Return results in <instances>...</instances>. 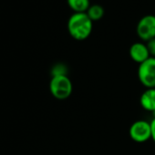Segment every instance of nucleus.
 <instances>
[{"mask_svg":"<svg viewBox=\"0 0 155 155\" xmlns=\"http://www.w3.org/2000/svg\"><path fill=\"white\" fill-rule=\"evenodd\" d=\"M136 32L138 37L144 40L149 41L155 38V16L147 15L141 18L137 25Z\"/></svg>","mask_w":155,"mask_h":155,"instance_id":"39448f33","label":"nucleus"},{"mask_svg":"<svg viewBox=\"0 0 155 155\" xmlns=\"http://www.w3.org/2000/svg\"><path fill=\"white\" fill-rule=\"evenodd\" d=\"M150 128H151V139L155 141V118L150 122Z\"/></svg>","mask_w":155,"mask_h":155,"instance_id":"f8f14e48","label":"nucleus"},{"mask_svg":"<svg viewBox=\"0 0 155 155\" xmlns=\"http://www.w3.org/2000/svg\"><path fill=\"white\" fill-rule=\"evenodd\" d=\"M129 133L132 140L139 143L145 142L151 138L150 123L146 120H137L131 124Z\"/></svg>","mask_w":155,"mask_h":155,"instance_id":"20e7f679","label":"nucleus"},{"mask_svg":"<svg viewBox=\"0 0 155 155\" xmlns=\"http://www.w3.org/2000/svg\"><path fill=\"white\" fill-rule=\"evenodd\" d=\"M140 103L145 110L155 113V88L147 89L141 94Z\"/></svg>","mask_w":155,"mask_h":155,"instance_id":"0eeeda50","label":"nucleus"},{"mask_svg":"<svg viewBox=\"0 0 155 155\" xmlns=\"http://www.w3.org/2000/svg\"><path fill=\"white\" fill-rule=\"evenodd\" d=\"M138 77L140 83L147 89L155 88V58L150 57L140 64Z\"/></svg>","mask_w":155,"mask_h":155,"instance_id":"7ed1b4c3","label":"nucleus"},{"mask_svg":"<svg viewBox=\"0 0 155 155\" xmlns=\"http://www.w3.org/2000/svg\"><path fill=\"white\" fill-rule=\"evenodd\" d=\"M130 56L133 61L139 64L143 63L149 58H150L147 45L140 42H136L131 45L130 48Z\"/></svg>","mask_w":155,"mask_h":155,"instance_id":"423d86ee","label":"nucleus"},{"mask_svg":"<svg viewBox=\"0 0 155 155\" xmlns=\"http://www.w3.org/2000/svg\"><path fill=\"white\" fill-rule=\"evenodd\" d=\"M93 21L87 13H74L68 18V30L69 35L76 40L87 39L92 31Z\"/></svg>","mask_w":155,"mask_h":155,"instance_id":"f257e3e1","label":"nucleus"},{"mask_svg":"<svg viewBox=\"0 0 155 155\" xmlns=\"http://www.w3.org/2000/svg\"><path fill=\"white\" fill-rule=\"evenodd\" d=\"M49 90L54 98L61 101L66 100L72 93V82L67 75L54 76L49 83Z\"/></svg>","mask_w":155,"mask_h":155,"instance_id":"f03ea898","label":"nucleus"},{"mask_svg":"<svg viewBox=\"0 0 155 155\" xmlns=\"http://www.w3.org/2000/svg\"><path fill=\"white\" fill-rule=\"evenodd\" d=\"M67 2L75 13H86L91 7L90 0H67Z\"/></svg>","mask_w":155,"mask_h":155,"instance_id":"6e6552de","label":"nucleus"},{"mask_svg":"<svg viewBox=\"0 0 155 155\" xmlns=\"http://www.w3.org/2000/svg\"><path fill=\"white\" fill-rule=\"evenodd\" d=\"M147 48H148L150 57L155 58V38L147 41Z\"/></svg>","mask_w":155,"mask_h":155,"instance_id":"9b49d317","label":"nucleus"},{"mask_svg":"<svg viewBox=\"0 0 155 155\" xmlns=\"http://www.w3.org/2000/svg\"><path fill=\"white\" fill-rule=\"evenodd\" d=\"M59 75H67V68L62 64H58L52 68V77Z\"/></svg>","mask_w":155,"mask_h":155,"instance_id":"9d476101","label":"nucleus"},{"mask_svg":"<svg viewBox=\"0 0 155 155\" xmlns=\"http://www.w3.org/2000/svg\"><path fill=\"white\" fill-rule=\"evenodd\" d=\"M86 13L92 21H99L104 16V8L101 5H91Z\"/></svg>","mask_w":155,"mask_h":155,"instance_id":"1a4fd4ad","label":"nucleus"}]
</instances>
